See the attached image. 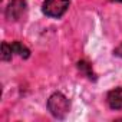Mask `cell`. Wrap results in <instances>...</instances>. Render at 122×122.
<instances>
[{
  "label": "cell",
  "mask_w": 122,
  "mask_h": 122,
  "mask_svg": "<svg viewBox=\"0 0 122 122\" xmlns=\"http://www.w3.org/2000/svg\"><path fill=\"white\" fill-rule=\"evenodd\" d=\"M113 53H115L116 56H119V57H122V43H121L119 46H116V47H115V50H113Z\"/></svg>",
  "instance_id": "ba28073f"
},
{
  "label": "cell",
  "mask_w": 122,
  "mask_h": 122,
  "mask_svg": "<svg viewBox=\"0 0 122 122\" xmlns=\"http://www.w3.org/2000/svg\"><path fill=\"white\" fill-rule=\"evenodd\" d=\"M69 108H71L69 99L60 92L52 93L47 99V109L57 119H63L69 113Z\"/></svg>",
  "instance_id": "6da1fadb"
},
{
  "label": "cell",
  "mask_w": 122,
  "mask_h": 122,
  "mask_svg": "<svg viewBox=\"0 0 122 122\" xmlns=\"http://www.w3.org/2000/svg\"><path fill=\"white\" fill-rule=\"evenodd\" d=\"M2 2H3V0H2Z\"/></svg>",
  "instance_id": "9c48e42d"
},
{
  "label": "cell",
  "mask_w": 122,
  "mask_h": 122,
  "mask_svg": "<svg viewBox=\"0 0 122 122\" xmlns=\"http://www.w3.org/2000/svg\"><path fill=\"white\" fill-rule=\"evenodd\" d=\"M12 47H13V53H16V55H19L20 57H23V59H27L29 56H30V50L22 43V42H13L12 43Z\"/></svg>",
  "instance_id": "5b68a950"
},
{
  "label": "cell",
  "mask_w": 122,
  "mask_h": 122,
  "mask_svg": "<svg viewBox=\"0 0 122 122\" xmlns=\"http://www.w3.org/2000/svg\"><path fill=\"white\" fill-rule=\"evenodd\" d=\"M108 105L111 109H122V86L112 89L108 93Z\"/></svg>",
  "instance_id": "277c9868"
},
{
  "label": "cell",
  "mask_w": 122,
  "mask_h": 122,
  "mask_svg": "<svg viewBox=\"0 0 122 122\" xmlns=\"http://www.w3.org/2000/svg\"><path fill=\"white\" fill-rule=\"evenodd\" d=\"M13 47H12V43L9 45L7 42H3L2 43V59L5 60V62H9V60H12L13 57Z\"/></svg>",
  "instance_id": "8992f818"
},
{
  "label": "cell",
  "mask_w": 122,
  "mask_h": 122,
  "mask_svg": "<svg viewBox=\"0 0 122 122\" xmlns=\"http://www.w3.org/2000/svg\"><path fill=\"white\" fill-rule=\"evenodd\" d=\"M26 12V2L25 0H12L6 7V19L7 20H19Z\"/></svg>",
  "instance_id": "3957f363"
},
{
  "label": "cell",
  "mask_w": 122,
  "mask_h": 122,
  "mask_svg": "<svg viewBox=\"0 0 122 122\" xmlns=\"http://www.w3.org/2000/svg\"><path fill=\"white\" fill-rule=\"evenodd\" d=\"M69 5H71V0H45V3L42 6V12L47 17L59 19L66 13Z\"/></svg>",
  "instance_id": "7a4b0ae2"
},
{
  "label": "cell",
  "mask_w": 122,
  "mask_h": 122,
  "mask_svg": "<svg viewBox=\"0 0 122 122\" xmlns=\"http://www.w3.org/2000/svg\"><path fill=\"white\" fill-rule=\"evenodd\" d=\"M78 68H79V71H82L89 79H95V78H93V73H92V68H91V65H89L88 62H85V60H81V62L78 63Z\"/></svg>",
  "instance_id": "52a82bcc"
}]
</instances>
